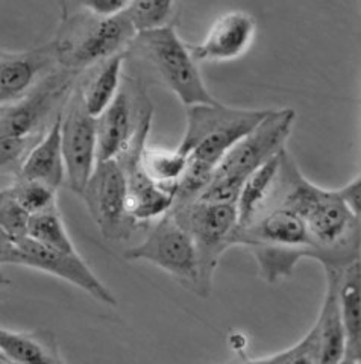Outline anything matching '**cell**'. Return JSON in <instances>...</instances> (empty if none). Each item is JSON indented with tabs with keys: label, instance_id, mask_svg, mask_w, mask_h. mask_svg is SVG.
<instances>
[{
	"label": "cell",
	"instance_id": "1",
	"mask_svg": "<svg viewBox=\"0 0 361 364\" xmlns=\"http://www.w3.org/2000/svg\"><path fill=\"white\" fill-rule=\"evenodd\" d=\"M306 219L313 240V258L323 267L346 269L361 258V228L338 190H323L302 176L284 147L281 152L275 196Z\"/></svg>",
	"mask_w": 361,
	"mask_h": 364
},
{
	"label": "cell",
	"instance_id": "2",
	"mask_svg": "<svg viewBox=\"0 0 361 364\" xmlns=\"http://www.w3.org/2000/svg\"><path fill=\"white\" fill-rule=\"evenodd\" d=\"M269 109H239L216 104L187 108V128L178 149L188 164L178 182L173 207L184 208L199 199L214 170L232 147L251 134Z\"/></svg>",
	"mask_w": 361,
	"mask_h": 364
},
{
	"label": "cell",
	"instance_id": "3",
	"mask_svg": "<svg viewBox=\"0 0 361 364\" xmlns=\"http://www.w3.org/2000/svg\"><path fill=\"white\" fill-rule=\"evenodd\" d=\"M295 117L291 108L269 109L263 122L225 155L198 200L237 203L244 181L284 149Z\"/></svg>",
	"mask_w": 361,
	"mask_h": 364
},
{
	"label": "cell",
	"instance_id": "4",
	"mask_svg": "<svg viewBox=\"0 0 361 364\" xmlns=\"http://www.w3.org/2000/svg\"><path fill=\"white\" fill-rule=\"evenodd\" d=\"M137 33L126 13L102 17L87 11H75L63 16L53 43L60 65L81 73L111 56L126 52Z\"/></svg>",
	"mask_w": 361,
	"mask_h": 364
},
{
	"label": "cell",
	"instance_id": "5",
	"mask_svg": "<svg viewBox=\"0 0 361 364\" xmlns=\"http://www.w3.org/2000/svg\"><path fill=\"white\" fill-rule=\"evenodd\" d=\"M128 56L143 61L187 108L217 102L202 79L188 44L178 37L173 25L139 32Z\"/></svg>",
	"mask_w": 361,
	"mask_h": 364
},
{
	"label": "cell",
	"instance_id": "6",
	"mask_svg": "<svg viewBox=\"0 0 361 364\" xmlns=\"http://www.w3.org/2000/svg\"><path fill=\"white\" fill-rule=\"evenodd\" d=\"M171 210L193 237L200 270L199 296L207 298L220 257L235 245L239 208L237 203L196 200L188 207Z\"/></svg>",
	"mask_w": 361,
	"mask_h": 364
},
{
	"label": "cell",
	"instance_id": "7",
	"mask_svg": "<svg viewBox=\"0 0 361 364\" xmlns=\"http://www.w3.org/2000/svg\"><path fill=\"white\" fill-rule=\"evenodd\" d=\"M0 261L2 264L26 266L46 272L81 289L100 304L109 306L119 305L116 296L95 275L77 252H64V250L49 247L33 240L29 235L16 238V240L2 235Z\"/></svg>",
	"mask_w": 361,
	"mask_h": 364
},
{
	"label": "cell",
	"instance_id": "8",
	"mask_svg": "<svg viewBox=\"0 0 361 364\" xmlns=\"http://www.w3.org/2000/svg\"><path fill=\"white\" fill-rule=\"evenodd\" d=\"M128 261H148L167 272L180 286L200 293L198 250L190 231L168 210L144 240L125 252Z\"/></svg>",
	"mask_w": 361,
	"mask_h": 364
},
{
	"label": "cell",
	"instance_id": "9",
	"mask_svg": "<svg viewBox=\"0 0 361 364\" xmlns=\"http://www.w3.org/2000/svg\"><path fill=\"white\" fill-rule=\"evenodd\" d=\"M128 178L117 159L97 163L81 198L107 240H128L141 226L128 210Z\"/></svg>",
	"mask_w": 361,
	"mask_h": 364
},
{
	"label": "cell",
	"instance_id": "10",
	"mask_svg": "<svg viewBox=\"0 0 361 364\" xmlns=\"http://www.w3.org/2000/svg\"><path fill=\"white\" fill-rule=\"evenodd\" d=\"M77 73L60 67L14 104L2 105L0 136H43L46 122L63 102L72 96L70 87Z\"/></svg>",
	"mask_w": 361,
	"mask_h": 364
},
{
	"label": "cell",
	"instance_id": "11",
	"mask_svg": "<svg viewBox=\"0 0 361 364\" xmlns=\"http://www.w3.org/2000/svg\"><path fill=\"white\" fill-rule=\"evenodd\" d=\"M65 179L77 196L93 176L97 166V124L88 112L81 87H76L63 111L61 124Z\"/></svg>",
	"mask_w": 361,
	"mask_h": 364
},
{
	"label": "cell",
	"instance_id": "12",
	"mask_svg": "<svg viewBox=\"0 0 361 364\" xmlns=\"http://www.w3.org/2000/svg\"><path fill=\"white\" fill-rule=\"evenodd\" d=\"M152 109L143 85L131 77H123L116 99L96 119L97 163L117 159L125 152L144 116Z\"/></svg>",
	"mask_w": 361,
	"mask_h": 364
},
{
	"label": "cell",
	"instance_id": "13",
	"mask_svg": "<svg viewBox=\"0 0 361 364\" xmlns=\"http://www.w3.org/2000/svg\"><path fill=\"white\" fill-rule=\"evenodd\" d=\"M60 58L55 43L25 52H2L0 55V100L2 105L25 97L44 77L58 70Z\"/></svg>",
	"mask_w": 361,
	"mask_h": 364
},
{
	"label": "cell",
	"instance_id": "14",
	"mask_svg": "<svg viewBox=\"0 0 361 364\" xmlns=\"http://www.w3.org/2000/svg\"><path fill=\"white\" fill-rule=\"evenodd\" d=\"M255 18L244 11H230L212 23L204 41L188 44L198 63H227L242 56L254 41Z\"/></svg>",
	"mask_w": 361,
	"mask_h": 364
},
{
	"label": "cell",
	"instance_id": "15",
	"mask_svg": "<svg viewBox=\"0 0 361 364\" xmlns=\"http://www.w3.org/2000/svg\"><path fill=\"white\" fill-rule=\"evenodd\" d=\"M61 124L63 111L53 119L43 139L32 147L16 178L38 181L55 190L63 186L65 179V163L63 155Z\"/></svg>",
	"mask_w": 361,
	"mask_h": 364
},
{
	"label": "cell",
	"instance_id": "16",
	"mask_svg": "<svg viewBox=\"0 0 361 364\" xmlns=\"http://www.w3.org/2000/svg\"><path fill=\"white\" fill-rule=\"evenodd\" d=\"M326 275V293L320 314L316 321L322 340L320 364L343 363L345 358V328L340 311V279L345 269L323 267Z\"/></svg>",
	"mask_w": 361,
	"mask_h": 364
},
{
	"label": "cell",
	"instance_id": "17",
	"mask_svg": "<svg viewBox=\"0 0 361 364\" xmlns=\"http://www.w3.org/2000/svg\"><path fill=\"white\" fill-rule=\"evenodd\" d=\"M0 354L8 363H64L60 355L58 343L49 331L18 333L11 329H0Z\"/></svg>",
	"mask_w": 361,
	"mask_h": 364
},
{
	"label": "cell",
	"instance_id": "18",
	"mask_svg": "<svg viewBox=\"0 0 361 364\" xmlns=\"http://www.w3.org/2000/svg\"><path fill=\"white\" fill-rule=\"evenodd\" d=\"M340 311L346 340L343 363H361V258L342 273Z\"/></svg>",
	"mask_w": 361,
	"mask_h": 364
},
{
	"label": "cell",
	"instance_id": "19",
	"mask_svg": "<svg viewBox=\"0 0 361 364\" xmlns=\"http://www.w3.org/2000/svg\"><path fill=\"white\" fill-rule=\"evenodd\" d=\"M281 149L276 155L266 161L262 167L244 181L240 190L237 208H239V230L251 225L275 196V188L279 176Z\"/></svg>",
	"mask_w": 361,
	"mask_h": 364
},
{
	"label": "cell",
	"instance_id": "20",
	"mask_svg": "<svg viewBox=\"0 0 361 364\" xmlns=\"http://www.w3.org/2000/svg\"><path fill=\"white\" fill-rule=\"evenodd\" d=\"M126 60L128 50L95 65L96 70L88 76L81 87L84 104L93 117L97 119L116 99L123 82V63Z\"/></svg>",
	"mask_w": 361,
	"mask_h": 364
},
{
	"label": "cell",
	"instance_id": "21",
	"mask_svg": "<svg viewBox=\"0 0 361 364\" xmlns=\"http://www.w3.org/2000/svg\"><path fill=\"white\" fill-rule=\"evenodd\" d=\"M188 164V158L179 149L163 151V149H149L144 147L141 155V167L151 179L156 184L166 188L178 190V182L184 175Z\"/></svg>",
	"mask_w": 361,
	"mask_h": 364
},
{
	"label": "cell",
	"instance_id": "22",
	"mask_svg": "<svg viewBox=\"0 0 361 364\" xmlns=\"http://www.w3.org/2000/svg\"><path fill=\"white\" fill-rule=\"evenodd\" d=\"M2 191L13 196L32 215L58 208V199H56L58 190L38 181L14 178L9 181V184H4Z\"/></svg>",
	"mask_w": 361,
	"mask_h": 364
},
{
	"label": "cell",
	"instance_id": "23",
	"mask_svg": "<svg viewBox=\"0 0 361 364\" xmlns=\"http://www.w3.org/2000/svg\"><path fill=\"white\" fill-rule=\"evenodd\" d=\"M29 237L49 247L60 249L64 252H76L58 208L33 214L29 225Z\"/></svg>",
	"mask_w": 361,
	"mask_h": 364
},
{
	"label": "cell",
	"instance_id": "24",
	"mask_svg": "<svg viewBox=\"0 0 361 364\" xmlns=\"http://www.w3.org/2000/svg\"><path fill=\"white\" fill-rule=\"evenodd\" d=\"M175 0H132L125 13L137 32L171 25Z\"/></svg>",
	"mask_w": 361,
	"mask_h": 364
},
{
	"label": "cell",
	"instance_id": "25",
	"mask_svg": "<svg viewBox=\"0 0 361 364\" xmlns=\"http://www.w3.org/2000/svg\"><path fill=\"white\" fill-rule=\"evenodd\" d=\"M322 355V340L318 326H313L307 336L303 337L299 343L293 345L291 348L281 350L278 354L257 358V360H247L252 363H291V364H320Z\"/></svg>",
	"mask_w": 361,
	"mask_h": 364
},
{
	"label": "cell",
	"instance_id": "26",
	"mask_svg": "<svg viewBox=\"0 0 361 364\" xmlns=\"http://www.w3.org/2000/svg\"><path fill=\"white\" fill-rule=\"evenodd\" d=\"M32 214L21 207V205L8 193L2 191L0 195V228L2 235L8 238H21L29 235Z\"/></svg>",
	"mask_w": 361,
	"mask_h": 364
},
{
	"label": "cell",
	"instance_id": "27",
	"mask_svg": "<svg viewBox=\"0 0 361 364\" xmlns=\"http://www.w3.org/2000/svg\"><path fill=\"white\" fill-rule=\"evenodd\" d=\"M132 0H61L63 16L75 11H87L96 16L111 17L125 13Z\"/></svg>",
	"mask_w": 361,
	"mask_h": 364
},
{
	"label": "cell",
	"instance_id": "28",
	"mask_svg": "<svg viewBox=\"0 0 361 364\" xmlns=\"http://www.w3.org/2000/svg\"><path fill=\"white\" fill-rule=\"evenodd\" d=\"M338 193H340L342 199L347 205V208L351 210L361 228V176L349 182L347 186L338 190Z\"/></svg>",
	"mask_w": 361,
	"mask_h": 364
}]
</instances>
